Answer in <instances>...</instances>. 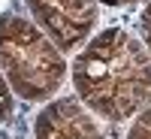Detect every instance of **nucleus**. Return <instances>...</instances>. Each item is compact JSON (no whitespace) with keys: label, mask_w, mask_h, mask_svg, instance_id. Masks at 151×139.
<instances>
[{"label":"nucleus","mask_w":151,"mask_h":139,"mask_svg":"<svg viewBox=\"0 0 151 139\" xmlns=\"http://www.w3.org/2000/svg\"><path fill=\"white\" fill-rule=\"evenodd\" d=\"M79 97L106 121H127L151 103V55L121 27H106L73 60Z\"/></svg>","instance_id":"obj_1"},{"label":"nucleus","mask_w":151,"mask_h":139,"mask_svg":"<svg viewBox=\"0 0 151 139\" xmlns=\"http://www.w3.org/2000/svg\"><path fill=\"white\" fill-rule=\"evenodd\" d=\"M0 73L9 88L24 100H48L67 79V64L60 48L48 36L21 18L18 12L0 15Z\"/></svg>","instance_id":"obj_2"},{"label":"nucleus","mask_w":151,"mask_h":139,"mask_svg":"<svg viewBox=\"0 0 151 139\" xmlns=\"http://www.w3.org/2000/svg\"><path fill=\"white\" fill-rule=\"evenodd\" d=\"M27 6L58 48L82 45L97 24L94 0H27Z\"/></svg>","instance_id":"obj_3"},{"label":"nucleus","mask_w":151,"mask_h":139,"mask_svg":"<svg viewBox=\"0 0 151 139\" xmlns=\"http://www.w3.org/2000/svg\"><path fill=\"white\" fill-rule=\"evenodd\" d=\"M36 139H106L103 130L97 127V121L91 118L76 97H60L55 103H48L33 124Z\"/></svg>","instance_id":"obj_4"},{"label":"nucleus","mask_w":151,"mask_h":139,"mask_svg":"<svg viewBox=\"0 0 151 139\" xmlns=\"http://www.w3.org/2000/svg\"><path fill=\"white\" fill-rule=\"evenodd\" d=\"M127 139H151V106L139 112V118L133 121V127H130Z\"/></svg>","instance_id":"obj_5"},{"label":"nucleus","mask_w":151,"mask_h":139,"mask_svg":"<svg viewBox=\"0 0 151 139\" xmlns=\"http://www.w3.org/2000/svg\"><path fill=\"white\" fill-rule=\"evenodd\" d=\"M12 115V88L6 82V76L0 73V124Z\"/></svg>","instance_id":"obj_6"},{"label":"nucleus","mask_w":151,"mask_h":139,"mask_svg":"<svg viewBox=\"0 0 151 139\" xmlns=\"http://www.w3.org/2000/svg\"><path fill=\"white\" fill-rule=\"evenodd\" d=\"M142 36H145V48L151 52V3H148L145 12H142Z\"/></svg>","instance_id":"obj_7"},{"label":"nucleus","mask_w":151,"mask_h":139,"mask_svg":"<svg viewBox=\"0 0 151 139\" xmlns=\"http://www.w3.org/2000/svg\"><path fill=\"white\" fill-rule=\"evenodd\" d=\"M106 6H127V3H139V0H100Z\"/></svg>","instance_id":"obj_8"}]
</instances>
